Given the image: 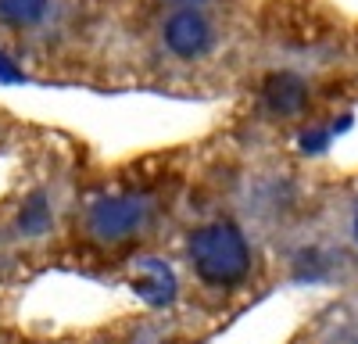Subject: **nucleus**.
Here are the masks:
<instances>
[{
	"instance_id": "obj_1",
	"label": "nucleus",
	"mask_w": 358,
	"mask_h": 344,
	"mask_svg": "<svg viewBox=\"0 0 358 344\" xmlns=\"http://www.w3.org/2000/svg\"><path fill=\"white\" fill-rule=\"evenodd\" d=\"M129 0H0V62L33 83H126Z\"/></svg>"
},
{
	"instance_id": "obj_2",
	"label": "nucleus",
	"mask_w": 358,
	"mask_h": 344,
	"mask_svg": "<svg viewBox=\"0 0 358 344\" xmlns=\"http://www.w3.org/2000/svg\"><path fill=\"white\" fill-rule=\"evenodd\" d=\"M241 33L244 0H129L126 83L201 94L233 65Z\"/></svg>"
},
{
	"instance_id": "obj_3",
	"label": "nucleus",
	"mask_w": 358,
	"mask_h": 344,
	"mask_svg": "<svg viewBox=\"0 0 358 344\" xmlns=\"http://www.w3.org/2000/svg\"><path fill=\"white\" fill-rule=\"evenodd\" d=\"M176 205V183L162 172H129L122 180L76 190L72 212L65 222V241L76 255L126 262L151 244Z\"/></svg>"
},
{
	"instance_id": "obj_4",
	"label": "nucleus",
	"mask_w": 358,
	"mask_h": 344,
	"mask_svg": "<svg viewBox=\"0 0 358 344\" xmlns=\"http://www.w3.org/2000/svg\"><path fill=\"white\" fill-rule=\"evenodd\" d=\"M183 262L201 291H241L255 273V248L233 215H204L183 234Z\"/></svg>"
},
{
	"instance_id": "obj_5",
	"label": "nucleus",
	"mask_w": 358,
	"mask_h": 344,
	"mask_svg": "<svg viewBox=\"0 0 358 344\" xmlns=\"http://www.w3.org/2000/svg\"><path fill=\"white\" fill-rule=\"evenodd\" d=\"M312 79L308 72L301 69H290V65H276L268 69L262 79H258V108L268 115V119H280V122H290V119H301V115L312 108Z\"/></svg>"
},
{
	"instance_id": "obj_6",
	"label": "nucleus",
	"mask_w": 358,
	"mask_h": 344,
	"mask_svg": "<svg viewBox=\"0 0 358 344\" xmlns=\"http://www.w3.org/2000/svg\"><path fill=\"white\" fill-rule=\"evenodd\" d=\"M29 266L25 255L11 244V237L4 234L0 226V327H8V305H11V294L22 287V280L29 276Z\"/></svg>"
},
{
	"instance_id": "obj_7",
	"label": "nucleus",
	"mask_w": 358,
	"mask_h": 344,
	"mask_svg": "<svg viewBox=\"0 0 358 344\" xmlns=\"http://www.w3.org/2000/svg\"><path fill=\"white\" fill-rule=\"evenodd\" d=\"M29 133H33V126H29L25 119H18L15 111H8L4 104H0V158H4L8 151H18Z\"/></svg>"
},
{
	"instance_id": "obj_8",
	"label": "nucleus",
	"mask_w": 358,
	"mask_h": 344,
	"mask_svg": "<svg viewBox=\"0 0 358 344\" xmlns=\"http://www.w3.org/2000/svg\"><path fill=\"white\" fill-rule=\"evenodd\" d=\"M348 229H351V241H355V248H358V205L351 208V219H348Z\"/></svg>"
},
{
	"instance_id": "obj_9",
	"label": "nucleus",
	"mask_w": 358,
	"mask_h": 344,
	"mask_svg": "<svg viewBox=\"0 0 358 344\" xmlns=\"http://www.w3.org/2000/svg\"><path fill=\"white\" fill-rule=\"evenodd\" d=\"M0 344H8V327H0Z\"/></svg>"
}]
</instances>
